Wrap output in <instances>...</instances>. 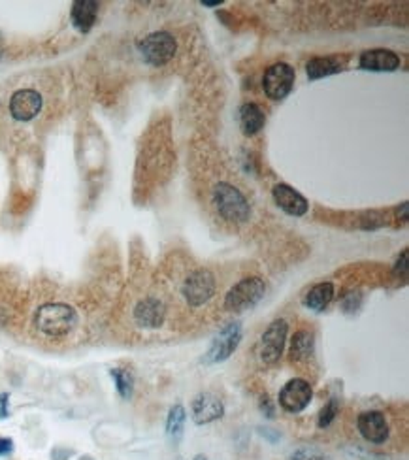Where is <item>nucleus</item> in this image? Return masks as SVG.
Wrapping results in <instances>:
<instances>
[{
  "instance_id": "nucleus-1",
  "label": "nucleus",
  "mask_w": 409,
  "mask_h": 460,
  "mask_svg": "<svg viewBox=\"0 0 409 460\" xmlns=\"http://www.w3.org/2000/svg\"><path fill=\"white\" fill-rule=\"evenodd\" d=\"M78 311L62 302H50L40 306L34 313V326L44 336L64 338L78 326Z\"/></svg>"
},
{
  "instance_id": "nucleus-2",
  "label": "nucleus",
  "mask_w": 409,
  "mask_h": 460,
  "mask_svg": "<svg viewBox=\"0 0 409 460\" xmlns=\"http://www.w3.org/2000/svg\"><path fill=\"white\" fill-rule=\"evenodd\" d=\"M211 200H213V206L217 210L219 217L229 221V223H245L249 215H251V206H249L247 199L232 183H227V181L217 183L213 187Z\"/></svg>"
},
{
  "instance_id": "nucleus-3",
  "label": "nucleus",
  "mask_w": 409,
  "mask_h": 460,
  "mask_svg": "<svg viewBox=\"0 0 409 460\" xmlns=\"http://www.w3.org/2000/svg\"><path fill=\"white\" fill-rule=\"evenodd\" d=\"M266 294V285L261 278H243L236 283L224 296V310L242 313V311L253 310Z\"/></svg>"
},
{
  "instance_id": "nucleus-4",
  "label": "nucleus",
  "mask_w": 409,
  "mask_h": 460,
  "mask_svg": "<svg viewBox=\"0 0 409 460\" xmlns=\"http://www.w3.org/2000/svg\"><path fill=\"white\" fill-rule=\"evenodd\" d=\"M138 50L142 53L143 61L151 66H164L166 62L174 59L178 51L175 38L166 31L151 32L148 36L138 42Z\"/></svg>"
},
{
  "instance_id": "nucleus-5",
  "label": "nucleus",
  "mask_w": 409,
  "mask_h": 460,
  "mask_svg": "<svg viewBox=\"0 0 409 460\" xmlns=\"http://www.w3.org/2000/svg\"><path fill=\"white\" fill-rule=\"evenodd\" d=\"M181 294L191 308H200L210 302L215 294V275L208 268H199L187 275L181 287Z\"/></svg>"
},
{
  "instance_id": "nucleus-6",
  "label": "nucleus",
  "mask_w": 409,
  "mask_h": 460,
  "mask_svg": "<svg viewBox=\"0 0 409 460\" xmlns=\"http://www.w3.org/2000/svg\"><path fill=\"white\" fill-rule=\"evenodd\" d=\"M294 80H296V74H294V69L291 64L275 62L264 72L262 87H264L268 99L283 100L294 87Z\"/></svg>"
},
{
  "instance_id": "nucleus-7",
  "label": "nucleus",
  "mask_w": 409,
  "mask_h": 460,
  "mask_svg": "<svg viewBox=\"0 0 409 460\" xmlns=\"http://www.w3.org/2000/svg\"><path fill=\"white\" fill-rule=\"evenodd\" d=\"M242 342V324L229 323L221 329L217 336L213 338L208 353L204 354L206 364H219L230 359V354L234 353L238 345Z\"/></svg>"
},
{
  "instance_id": "nucleus-8",
  "label": "nucleus",
  "mask_w": 409,
  "mask_h": 460,
  "mask_svg": "<svg viewBox=\"0 0 409 460\" xmlns=\"http://www.w3.org/2000/svg\"><path fill=\"white\" fill-rule=\"evenodd\" d=\"M287 334H289V324L283 319H275L268 324V329L261 336V345H259V354L264 364H275L281 359V354L285 351Z\"/></svg>"
},
{
  "instance_id": "nucleus-9",
  "label": "nucleus",
  "mask_w": 409,
  "mask_h": 460,
  "mask_svg": "<svg viewBox=\"0 0 409 460\" xmlns=\"http://www.w3.org/2000/svg\"><path fill=\"white\" fill-rule=\"evenodd\" d=\"M311 400H313V389L302 378L287 381L283 389L279 391V405L287 413H294V415L302 413L311 404Z\"/></svg>"
},
{
  "instance_id": "nucleus-10",
  "label": "nucleus",
  "mask_w": 409,
  "mask_h": 460,
  "mask_svg": "<svg viewBox=\"0 0 409 460\" xmlns=\"http://www.w3.org/2000/svg\"><path fill=\"white\" fill-rule=\"evenodd\" d=\"M42 106H44V99L34 89H19L10 99V113L21 123L32 121L42 112Z\"/></svg>"
},
{
  "instance_id": "nucleus-11",
  "label": "nucleus",
  "mask_w": 409,
  "mask_h": 460,
  "mask_svg": "<svg viewBox=\"0 0 409 460\" xmlns=\"http://www.w3.org/2000/svg\"><path fill=\"white\" fill-rule=\"evenodd\" d=\"M223 415L224 404L217 394H213V392H200L199 396H194V400H192L191 417L199 426L219 421Z\"/></svg>"
},
{
  "instance_id": "nucleus-12",
  "label": "nucleus",
  "mask_w": 409,
  "mask_h": 460,
  "mask_svg": "<svg viewBox=\"0 0 409 460\" xmlns=\"http://www.w3.org/2000/svg\"><path fill=\"white\" fill-rule=\"evenodd\" d=\"M357 429L362 434L366 442L370 443H385L389 440V434H391V429H389V423L381 411H364L360 413L359 419H357Z\"/></svg>"
},
{
  "instance_id": "nucleus-13",
  "label": "nucleus",
  "mask_w": 409,
  "mask_h": 460,
  "mask_svg": "<svg viewBox=\"0 0 409 460\" xmlns=\"http://www.w3.org/2000/svg\"><path fill=\"white\" fill-rule=\"evenodd\" d=\"M166 319V306L155 296L140 300L134 308V321L142 329H159Z\"/></svg>"
},
{
  "instance_id": "nucleus-14",
  "label": "nucleus",
  "mask_w": 409,
  "mask_h": 460,
  "mask_svg": "<svg viewBox=\"0 0 409 460\" xmlns=\"http://www.w3.org/2000/svg\"><path fill=\"white\" fill-rule=\"evenodd\" d=\"M273 200H275V204L287 213V215H292V217H304L306 213H308V200L302 196V194L294 191L291 185H287V183H278V185L273 187Z\"/></svg>"
},
{
  "instance_id": "nucleus-15",
  "label": "nucleus",
  "mask_w": 409,
  "mask_h": 460,
  "mask_svg": "<svg viewBox=\"0 0 409 460\" xmlns=\"http://www.w3.org/2000/svg\"><path fill=\"white\" fill-rule=\"evenodd\" d=\"M400 64V57L391 50H368L359 59L360 69L370 72H394Z\"/></svg>"
},
{
  "instance_id": "nucleus-16",
  "label": "nucleus",
  "mask_w": 409,
  "mask_h": 460,
  "mask_svg": "<svg viewBox=\"0 0 409 460\" xmlns=\"http://www.w3.org/2000/svg\"><path fill=\"white\" fill-rule=\"evenodd\" d=\"M99 15V2L94 0H78L72 4L70 19L80 32H89L96 23Z\"/></svg>"
},
{
  "instance_id": "nucleus-17",
  "label": "nucleus",
  "mask_w": 409,
  "mask_h": 460,
  "mask_svg": "<svg viewBox=\"0 0 409 460\" xmlns=\"http://www.w3.org/2000/svg\"><path fill=\"white\" fill-rule=\"evenodd\" d=\"M266 123V115L262 112V108L254 102H245L240 108V127L245 136H254L257 132L262 131V127Z\"/></svg>"
},
{
  "instance_id": "nucleus-18",
  "label": "nucleus",
  "mask_w": 409,
  "mask_h": 460,
  "mask_svg": "<svg viewBox=\"0 0 409 460\" xmlns=\"http://www.w3.org/2000/svg\"><path fill=\"white\" fill-rule=\"evenodd\" d=\"M343 64L345 61L341 57H315L306 64V72L310 80H321V78L341 72Z\"/></svg>"
},
{
  "instance_id": "nucleus-19",
  "label": "nucleus",
  "mask_w": 409,
  "mask_h": 460,
  "mask_svg": "<svg viewBox=\"0 0 409 460\" xmlns=\"http://www.w3.org/2000/svg\"><path fill=\"white\" fill-rule=\"evenodd\" d=\"M334 285L330 281H322L308 291V294L304 296V306L313 311H324V308H329V304L334 299Z\"/></svg>"
},
{
  "instance_id": "nucleus-20",
  "label": "nucleus",
  "mask_w": 409,
  "mask_h": 460,
  "mask_svg": "<svg viewBox=\"0 0 409 460\" xmlns=\"http://www.w3.org/2000/svg\"><path fill=\"white\" fill-rule=\"evenodd\" d=\"M315 351V340L310 330H298L291 340V359L296 362L308 361Z\"/></svg>"
},
{
  "instance_id": "nucleus-21",
  "label": "nucleus",
  "mask_w": 409,
  "mask_h": 460,
  "mask_svg": "<svg viewBox=\"0 0 409 460\" xmlns=\"http://www.w3.org/2000/svg\"><path fill=\"white\" fill-rule=\"evenodd\" d=\"M185 421H187V411L181 404H175L170 408L166 417V436L170 442L180 443L183 438V430H185Z\"/></svg>"
},
{
  "instance_id": "nucleus-22",
  "label": "nucleus",
  "mask_w": 409,
  "mask_h": 460,
  "mask_svg": "<svg viewBox=\"0 0 409 460\" xmlns=\"http://www.w3.org/2000/svg\"><path fill=\"white\" fill-rule=\"evenodd\" d=\"M110 375H112L113 383H115L119 396L123 400L131 398L132 392H134V375H132L131 370H127V368H112Z\"/></svg>"
},
{
  "instance_id": "nucleus-23",
  "label": "nucleus",
  "mask_w": 409,
  "mask_h": 460,
  "mask_svg": "<svg viewBox=\"0 0 409 460\" xmlns=\"http://www.w3.org/2000/svg\"><path fill=\"white\" fill-rule=\"evenodd\" d=\"M338 410H340V404H338V400L336 398H330V402L324 408L321 410V413H319V419H317V426L319 429H327V426H330L332 424V421L336 419V415H338Z\"/></svg>"
},
{
  "instance_id": "nucleus-24",
  "label": "nucleus",
  "mask_w": 409,
  "mask_h": 460,
  "mask_svg": "<svg viewBox=\"0 0 409 460\" xmlns=\"http://www.w3.org/2000/svg\"><path fill=\"white\" fill-rule=\"evenodd\" d=\"M291 460H329V459L319 453H313V451H306V449H302V451H296V453L292 454Z\"/></svg>"
},
{
  "instance_id": "nucleus-25",
  "label": "nucleus",
  "mask_w": 409,
  "mask_h": 460,
  "mask_svg": "<svg viewBox=\"0 0 409 460\" xmlns=\"http://www.w3.org/2000/svg\"><path fill=\"white\" fill-rule=\"evenodd\" d=\"M10 417V394L2 392L0 394V419H8Z\"/></svg>"
},
{
  "instance_id": "nucleus-26",
  "label": "nucleus",
  "mask_w": 409,
  "mask_h": 460,
  "mask_svg": "<svg viewBox=\"0 0 409 460\" xmlns=\"http://www.w3.org/2000/svg\"><path fill=\"white\" fill-rule=\"evenodd\" d=\"M12 451H13L12 438H2V436H0V457H8Z\"/></svg>"
},
{
  "instance_id": "nucleus-27",
  "label": "nucleus",
  "mask_w": 409,
  "mask_h": 460,
  "mask_svg": "<svg viewBox=\"0 0 409 460\" xmlns=\"http://www.w3.org/2000/svg\"><path fill=\"white\" fill-rule=\"evenodd\" d=\"M406 270H408V251H403L402 257L398 259L394 272H396V274H400V272H402V275H406Z\"/></svg>"
},
{
  "instance_id": "nucleus-28",
  "label": "nucleus",
  "mask_w": 409,
  "mask_h": 460,
  "mask_svg": "<svg viewBox=\"0 0 409 460\" xmlns=\"http://www.w3.org/2000/svg\"><path fill=\"white\" fill-rule=\"evenodd\" d=\"M223 2L221 0H202V6H221Z\"/></svg>"
},
{
  "instance_id": "nucleus-29",
  "label": "nucleus",
  "mask_w": 409,
  "mask_h": 460,
  "mask_svg": "<svg viewBox=\"0 0 409 460\" xmlns=\"http://www.w3.org/2000/svg\"><path fill=\"white\" fill-rule=\"evenodd\" d=\"M4 55V42H2V34H0V59Z\"/></svg>"
},
{
  "instance_id": "nucleus-30",
  "label": "nucleus",
  "mask_w": 409,
  "mask_h": 460,
  "mask_svg": "<svg viewBox=\"0 0 409 460\" xmlns=\"http://www.w3.org/2000/svg\"><path fill=\"white\" fill-rule=\"evenodd\" d=\"M192 460H208V459H206L204 454H196V457H194V459H192Z\"/></svg>"
},
{
  "instance_id": "nucleus-31",
  "label": "nucleus",
  "mask_w": 409,
  "mask_h": 460,
  "mask_svg": "<svg viewBox=\"0 0 409 460\" xmlns=\"http://www.w3.org/2000/svg\"><path fill=\"white\" fill-rule=\"evenodd\" d=\"M80 460H94V459H91V457H83V459H80Z\"/></svg>"
}]
</instances>
